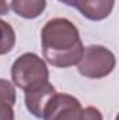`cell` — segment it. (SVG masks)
I'll use <instances>...</instances> for the list:
<instances>
[{
	"mask_svg": "<svg viewBox=\"0 0 119 120\" xmlns=\"http://www.w3.org/2000/svg\"><path fill=\"white\" fill-rule=\"evenodd\" d=\"M44 59L51 66L67 68L76 66L84 52L77 27L67 18H52L41 31Z\"/></svg>",
	"mask_w": 119,
	"mask_h": 120,
	"instance_id": "6da1fadb",
	"label": "cell"
},
{
	"mask_svg": "<svg viewBox=\"0 0 119 120\" xmlns=\"http://www.w3.org/2000/svg\"><path fill=\"white\" fill-rule=\"evenodd\" d=\"M44 120H102L97 108H83L80 101L69 94L56 92L44 110Z\"/></svg>",
	"mask_w": 119,
	"mask_h": 120,
	"instance_id": "7a4b0ae2",
	"label": "cell"
},
{
	"mask_svg": "<svg viewBox=\"0 0 119 120\" xmlns=\"http://www.w3.org/2000/svg\"><path fill=\"white\" fill-rule=\"evenodd\" d=\"M13 84L23 91L35 84L49 80V70L45 60L35 53H24L11 66Z\"/></svg>",
	"mask_w": 119,
	"mask_h": 120,
	"instance_id": "3957f363",
	"label": "cell"
},
{
	"mask_svg": "<svg viewBox=\"0 0 119 120\" xmlns=\"http://www.w3.org/2000/svg\"><path fill=\"white\" fill-rule=\"evenodd\" d=\"M76 66L79 73L87 78H104L114 71L116 57L105 46L91 45L84 48L83 56Z\"/></svg>",
	"mask_w": 119,
	"mask_h": 120,
	"instance_id": "277c9868",
	"label": "cell"
},
{
	"mask_svg": "<svg viewBox=\"0 0 119 120\" xmlns=\"http://www.w3.org/2000/svg\"><path fill=\"white\" fill-rule=\"evenodd\" d=\"M24 101H25V106L27 110L31 115H34L38 119L44 117V110L48 105V102L51 101V98L56 94L55 87L48 81L35 84L30 88L24 91Z\"/></svg>",
	"mask_w": 119,
	"mask_h": 120,
	"instance_id": "5b68a950",
	"label": "cell"
},
{
	"mask_svg": "<svg viewBox=\"0 0 119 120\" xmlns=\"http://www.w3.org/2000/svg\"><path fill=\"white\" fill-rule=\"evenodd\" d=\"M115 0H74V7L91 21H101L111 15Z\"/></svg>",
	"mask_w": 119,
	"mask_h": 120,
	"instance_id": "8992f818",
	"label": "cell"
},
{
	"mask_svg": "<svg viewBox=\"0 0 119 120\" xmlns=\"http://www.w3.org/2000/svg\"><path fill=\"white\" fill-rule=\"evenodd\" d=\"M10 7L17 15L25 20H34L45 11L46 0H11Z\"/></svg>",
	"mask_w": 119,
	"mask_h": 120,
	"instance_id": "52a82bcc",
	"label": "cell"
},
{
	"mask_svg": "<svg viewBox=\"0 0 119 120\" xmlns=\"http://www.w3.org/2000/svg\"><path fill=\"white\" fill-rule=\"evenodd\" d=\"M16 45V32L13 27L0 18V55H6L13 50Z\"/></svg>",
	"mask_w": 119,
	"mask_h": 120,
	"instance_id": "ba28073f",
	"label": "cell"
},
{
	"mask_svg": "<svg viewBox=\"0 0 119 120\" xmlns=\"http://www.w3.org/2000/svg\"><path fill=\"white\" fill-rule=\"evenodd\" d=\"M0 103L14 106L16 103V88L8 80L0 78Z\"/></svg>",
	"mask_w": 119,
	"mask_h": 120,
	"instance_id": "9c48e42d",
	"label": "cell"
},
{
	"mask_svg": "<svg viewBox=\"0 0 119 120\" xmlns=\"http://www.w3.org/2000/svg\"><path fill=\"white\" fill-rule=\"evenodd\" d=\"M0 120H14V110L13 106L0 103Z\"/></svg>",
	"mask_w": 119,
	"mask_h": 120,
	"instance_id": "30bf717a",
	"label": "cell"
},
{
	"mask_svg": "<svg viewBox=\"0 0 119 120\" xmlns=\"http://www.w3.org/2000/svg\"><path fill=\"white\" fill-rule=\"evenodd\" d=\"M8 11H10V6L7 4V1L6 0H0V15L7 14Z\"/></svg>",
	"mask_w": 119,
	"mask_h": 120,
	"instance_id": "8fae6325",
	"label": "cell"
},
{
	"mask_svg": "<svg viewBox=\"0 0 119 120\" xmlns=\"http://www.w3.org/2000/svg\"><path fill=\"white\" fill-rule=\"evenodd\" d=\"M60 3L66 4V6H70V7H74V0H59Z\"/></svg>",
	"mask_w": 119,
	"mask_h": 120,
	"instance_id": "7c38bea8",
	"label": "cell"
}]
</instances>
